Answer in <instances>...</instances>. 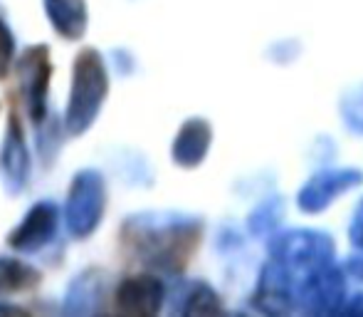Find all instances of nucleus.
Returning a JSON list of instances; mask_svg holds the SVG:
<instances>
[{
	"mask_svg": "<svg viewBox=\"0 0 363 317\" xmlns=\"http://www.w3.org/2000/svg\"><path fill=\"white\" fill-rule=\"evenodd\" d=\"M203 223L183 213H141L124 226V245L148 268L181 273L201 243Z\"/></svg>",
	"mask_w": 363,
	"mask_h": 317,
	"instance_id": "nucleus-1",
	"label": "nucleus"
},
{
	"mask_svg": "<svg viewBox=\"0 0 363 317\" xmlns=\"http://www.w3.org/2000/svg\"><path fill=\"white\" fill-rule=\"evenodd\" d=\"M106 92H109V75H106L104 60L99 50L84 48L74 60L72 90H69V104L65 114L69 134L79 136L94 124L106 100Z\"/></svg>",
	"mask_w": 363,
	"mask_h": 317,
	"instance_id": "nucleus-2",
	"label": "nucleus"
},
{
	"mask_svg": "<svg viewBox=\"0 0 363 317\" xmlns=\"http://www.w3.org/2000/svg\"><path fill=\"white\" fill-rule=\"evenodd\" d=\"M272 260H277L294 280L331 265L334 258V240L319 231H287L277 236L269 245Z\"/></svg>",
	"mask_w": 363,
	"mask_h": 317,
	"instance_id": "nucleus-3",
	"label": "nucleus"
},
{
	"mask_svg": "<svg viewBox=\"0 0 363 317\" xmlns=\"http://www.w3.org/2000/svg\"><path fill=\"white\" fill-rule=\"evenodd\" d=\"M106 208L104 176L94 168H82L72 178L67 196V228L77 238H86L99 228Z\"/></svg>",
	"mask_w": 363,
	"mask_h": 317,
	"instance_id": "nucleus-4",
	"label": "nucleus"
},
{
	"mask_svg": "<svg viewBox=\"0 0 363 317\" xmlns=\"http://www.w3.org/2000/svg\"><path fill=\"white\" fill-rule=\"evenodd\" d=\"M346 280L334 263L294 280V310L311 315H331L344 310Z\"/></svg>",
	"mask_w": 363,
	"mask_h": 317,
	"instance_id": "nucleus-5",
	"label": "nucleus"
},
{
	"mask_svg": "<svg viewBox=\"0 0 363 317\" xmlns=\"http://www.w3.org/2000/svg\"><path fill=\"white\" fill-rule=\"evenodd\" d=\"M50 75H52V63H50L48 45H35L23 53L18 60V77L20 90H23L25 104L33 117V122H43L48 112V87Z\"/></svg>",
	"mask_w": 363,
	"mask_h": 317,
	"instance_id": "nucleus-6",
	"label": "nucleus"
},
{
	"mask_svg": "<svg viewBox=\"0 0 363 317\" xmlns=\"http://www.w3.org/2000/svg\"><path fill=\"white\" fill-rule=\"evenodd\" d=\"M60 226V211L52 201H40L25 213L23 223L8 236V245L18 253H35L55 238Z\"/></svg>",
	"mask_w": 363,
	"mask_h": 317,
	"instance_id": "nucleus-7",
	"label": "nucleus"
},
{
	"mask_svg": "<svg viewBox=\"0 0 363 317\" xmlns=\"http://www.w3.org/2000/svg\"><path fill=\"white\" fill-rule=\"evenodd\" d=\"M363 181L361 171L356 168H329L309 178L304 188L299 191V208L306 213H319L334 201L339 193L359 186Z\"/></svg>",
	"mask_w": 363,
	"mask_h": 317,
	"instance_id": "nucleus-8",
	"label": "nucleus"
},
{
	"mask_svg": "<svg viewBox=\"0 0 363 317\" xmlns=\"http://www.w3.org/2000/svg\"><path fill=\"white\" fill-rule=\"evenodd\" d=\"M166 290L153 275H134L116 288V310L124 315H156L163 305Z\"/></svg>",
	"mask_w": 363,
	"mask_h": 317,
	"instance_id": "nucleus-9",
	"label": "nucleus"
},
{
	"mask_svg": "<svg viewBox=\"0 0 363 317\" xmlns=\"http://www.w3.org/2000/svg\"><path fill=\"white\" fill-rule=\"evenodd\" d=\"M255 305L262 313L269 315H282L294 310V285H291V275L277 260L264 265L262 275H259L257 293H255Z\"/></svg>",
	"mask_w": 363,
	"mask_h": 317,
	"instance_id": "nucleus-10",
	"label": "nucleus"
},
{
	"mask_svg": "<svg viewBox=\"0 0 363 317\" xmlns=\"http://www.w3.org/2000/svg\"><path fill=\"white\" fill-rule=\"evenodd\" d=\"M0 163H3L8 191L10 193L23 191L30 178V151L23 139V127H20L15 114H10L8 131H5V144H3V161Z\"/></svg>",
	"mask_w": 363,
	"mask_h": 317,
	"instance_id": "nucleus-11",
	"label": "nucleus"
},
{
	"mask_svg": "<svg viewBox=\"0 0 363 317\" xmlns=\"http://www.w3.org/2000/svg\"><path fill=\"white\" fill-rule=\"evenodd\" d=\"M211 139L213 129L206 119H188L173 141V161L186 168L198 166L211 149Z\"/></svg>",
	"mask_w": 363,
	"mask_h": 317,
	"instance_id": "nucleus-12",
	"label": "nucleus"
},
{
	"mask_svg": "<svg viewBox=\"0 0 363 317\" xmlns=\"http://www.w3.org/2000/svg\"><path fill=\"white\" fill-rule=\"evenodd\" d=\"M45 13L62 38L79 40L86 33L89 15H86L84 0H45Z\"/></svg>",
	"mask_w": 363,
	"mask_h": 317,
	"instance_id": "nucleus-13",
	"label": "nucleus"
},
{
	"mask_svg": "<svg viewBox=\"0 0 363 317\" xmlns=\"http://www.w3.org/2000/svg\"><path fill=\"white\" fill-rule=\"evenodd\" d=\"M101 298V280L94 273H84L69 285L67 300H65V313L67 315H89L99 310Z\"/></svg>",
	"mask_w": 363,
	"mask_h": 317,
	"instance_id": "nucleus-14",
	"label": "nucleus"
},
{
	"mask_svg": "<svg viewBox=\"0 0 363 317\" xmlns=\"http://www.w3.org/2000/svg\"><path fill=\"white\" fill-rule=\"evenodd\" d=\"M40 283V273L13 258H0V300L5 295L23 293Z\"/></svg>",
	"mask_w": 363,
	"mask_h": 317,
	"instance_id": "nucleus-15",
	"label": "nucleus"
},
{
	"mask_svg": "<svg viewBox=\"0 0 363 317\" xmlns=\"http://www.w3.org/2000/svg\"><path fill=\"white\" fill-rule=\"evenodd\" d=\"M183 303L178 305V313L183 315H213L220 313L223 305H220L218 295L213 293V288H208L206 283H193L188 285L186 295H183Z\"/></svg>",
	"mask_w": 363,
	"mask_h": 317,
	"instance_id": "nucleus-16",
	"label": "nucleus"
},
{
	"mask_svg": "<svg viewBox=\"0 0 363 317\" xmlns=\"http://www.w3.org/2000/svg\"><path fill=\"white\" fill-rule=\"evenodd\" d=\"M282 213H284L282 198H277V196L267 198V201H264L262 206H257V211H252V216H250V231H252L255 236L269 233L279 223Z\"/></svg>",
	"mask_w": 363,
	"mask_h": 317,
	"instance_id": "nucleus-17",
	"label": "nucleus"
},
{
	"mask_svg": "<svg viewBox=\"0 0 363 317\" xmlns=\"http://www.w3.org/2000/svg\"><path fill=\"white\" fill-rule=\"evenodd\" d=\"M13 55H15V38L8 25L0 20V77L8 75L10 65H13Z\"/></svg>",
	"mask_w": 363,
	"mask_h": 317,
	"instance_id": "nucleus-18",
	"label": "nucleus"
},
{
	"mask_svg": "<svg viewBox=\"0 0 363 317\" xmlns=\"http://www.w3.org/2000/svg\"><path fill=\"white\" fill-rule=\"evenodd\" d=\"M349 236H351V243L363 250V201L359 203V208H356V216H354V223H351Z\"/></svg>",
	"mask_w": 363,
	"mask_h": 317,
	"instance_id": "nucleus-19",
	"label": "nucleus"
}]
</instances>
